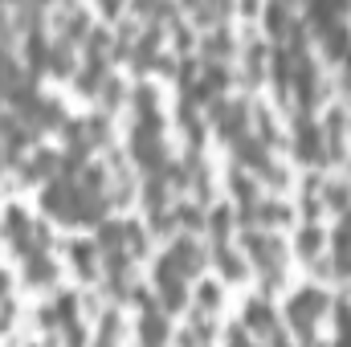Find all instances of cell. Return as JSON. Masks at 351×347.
Returning <instances> with one entry per match:
<instances>
[{
    "label": "cell",
    "instance_id": "1",
    "mask_svg": "<svg viewBox=\"0 0 351 347\" xmlns=\"http://www.w3.org/2000/svg\"><path fill=\"white\" fill-rule=\"evenodd\" d=\"M327 311V294L319 290V286H302L294 298H290V307H286V319H290V327L311 344V331H315V323H319V315Z\"/></svg>",
    "mask_w": 351,
    "mask_h": 347
},
{
    "label": "cell",
    "instance_id": "2",
    "mask_svg": "<svg viewBox=\"0 0 351 347\" xmlns=\"http://www.w3.org/2000/svg\"><path fill=\"white\" fill-rule=\"evenodd\" d=\"M213 123H217V131L225 135V139H245L250 135V115H245V106L241 102H213Z\"/></svg>",
    "mask_w": 351,
    "mask_h": 347
},
{
    "label": "cell",
    "instance_id": "3",
    "mask_svg": "<svg viewBox=\"0 0 351 347\" xmlns=\"http://www.w3.org/2000/svg\"><path fill=\"white\" fill-rule=\"evenodd\" d=\"M156 286H160V302H164V311H180V307L188 302L184 278H180L164 258H160V265H156Z\"/></svg>",
    "mask_w": 351,
    "mask_h": 347
},
{
    "label": "cell",
    "instance_id": "4",
    "mask_svg": "<svg viewBox=\"0 0 351 347\" xmlns=\"http://www.w3.org/2000/svg\"><path fill=\"white\" fill-rule=\"evenodd\" d=\"M294 156L302 160V164H319L327 152H323V131L302 115L298 119V131H294Z\"/></svg>",
    "mask_w": 351,
    "mask_h": 347
},
{
    "label": "cell",
    "instance_id": "5",
    "mask_svg": "<svg viewBox=\"0 0 351 347\" xmlns=\"http://www.w3.org/2000/svg\"><path fill=\"white\" fill-rule=\"evenodd\" d=\"M164 261L172 265L180 278H188V274H196L200 270V261H204V254H200V246L192 241V237H176L172 241V250L164 254Z\"/></svg>",
    "mask_w": 351,
    "mask_h": 347
},
{
    "label": "cell",
    "instance_id": "6",
    "mask_svg": "<svg viewBox=\"0 0 351 347\" xmlns=\"http://www.w3.org/2000/svg\"><path fill=\"white\" fill-rule=\"evenodd\" d=\"M245 327L254 331V335H278V315H274V307L265 302V298H254V302H245Z\"/></svg>",
    "mask_w": 351,
    "mask_h": 347
},
{
    "label": "cell",
    "instance_id": "7",
    "mask_svg": "<svg viewBox=\"0 0 351 347\" xmlns=\"http://www.w3.org/2000/svg\"><path fill=\"white\" fill-rule=\"evenodd\" d=\"M168 319L160 315V307L156 311H143V319H139V344L143 347H168Z\"/></svg>",
    "mask_w": 351,
    "mask_h": 347
},
{
    "label": "cell",
    "instance_id": "8",
    "mask_svg": "<svg viewBox=\"0 0 351 347\" xmlns=\"http://www.w3.org/2000/svg\"><path fill=\"white\" fill-rule=\"evenodd\" d=\"M25 58H29V78H37L45 66H49V45H45V33L41 29H29V37H25Z\"/></svg>",
    "mask_w": 351,
    "mask_h": 347
},
{
    "label": "cell",
    "instance_id": "9",
    "mask_svg": "<svg viewBox=\"0 0 351 347\" xmlns=\"http://www.w3.org/2000/svg\"><path fill=\"white\" fill-rule=\"evenodd\" d=\"M237 160H241L245 168H254V172L269 176V156H265V143H262V139H254V135H245V139L237 143Z\"/></svg>",
    "mask_w": 351,
    "mask_h": 347
},
{
    "label": "cell",
    "instance_id": "10",
    "mask_svg": "<svg viewBox=\"0 0 351 347\" xmlns=\"http://www.w3.org/2000/svg\"><path fill=\"white\" fill-rule=\"evenodd\" d=\"M294 246H298V254H302L306 261H315L319 258V250H323V229H319V225L298 229V241H294Z\"/></svg>",
    "mask_w": 351,
    "mask_h": 347
},
{
    "label": "cell",
    "instance_id": "11",
    "mask_svg": "<svg viewBox=\"0 0 351 347\" xmlns=\"http://www.w3.org/2000/svg\"><path fill=\"white\" fill-rule=\"evenodd\" d=\"M21 82H25V78H21V70H16V62H12V58L0 49V98L8 102V94L21 86Z\"/></svg>",
    "mask_w": 351,
    "mask_h": 347
},
{
    "label": "cell",
    "instance_id": "12",
    "mask_svg": "<svg viewBox=\"0 0 351 347\" xmlns=\"http://www.w3.org/2000/svg\"><path fill=\"white\" fill-rule=\"evenodd\" d=\"M25 278H29L33 286L49 282V278H53V265H49V254H29V258H25Z\"/></svg>",
    "mask_w": 351,
    "mask_h": 347
},
{
    "label": "cell",
    "instance_id": "13",
    "mask_svg": "<svg viewBox=\"0 0 351 347\" xmlns=\"http://www.w3.org/2000/svg\"><path fill=\"white\" fill-rule=\"evenodd\" d=\"M94 254H98V246H90V241H74L70 246V258H74V270H82V274H94Z\"/></svg>",
    "mask_w": 351,
    "mask_h": 347
},
{
    "label": "cell",
    "instance_id": "14",
    "mask_svg": "<svg viewBox=\"0 0 351 347\" xmlns=\"http://www.w3.org/2000/svg\"><path fill=\"white\" fill-rule=\"evenodd\" d=\"M229 208H213V217H208V229H213V241L217 246H225V237H229Z\"/></svg>",
    "mask_w": 351,
    "mask_h": 347
},
{
    "label": "cell",
    "instance_id": "15",
    "mask_svg": "<svg viewBox=\"0 0 351 347\" xmlns=\"http://www.w3.org/2000/svg\"><path fill=\"white\" fill-rule=\"evenodd\" d=\"M217 258H221V270H225V278H241V258H237L229 246H217Z\"/></svg>",
    "mask_w": 351,
    "mask_h": 347
},
{
    "label": "cell",
    "instance_id": "16",
    "mask_svg": "<svg viewBox=\"0 0 351 347\" xmlns=\"http://www.w3.org/2000/svg\"><path fill=\"white\" fill-rule=\"evenodd\" d=\"M196 298H200V307H204V311H213V307L221 302V286H217V282H200Z\"/></svg>",
    "mask_w": 351,
    "mask_h": 347
},
{
    "label": "cell",
    "instance_id": "17",
    "mask_svg": "<svg viewBox=\"0 0 351 347\" xmlns=\"http://www.w3.org/2000/svg\"><path fill=\"white\" fill-rule=\"evenodd\" d=\"M94 347H114V315H106V319H102V327H98V339H94Z\"/></svg>",
    "mask_w": 351,
    "mask_h": 347
},
{
    "label": "cell",
    "instance_id": "18",
    "mask_svg": "<svg viewBox=\"0 0 351 347\" xmlns=\"http://www.w3.org/2000/svg\"><path fill=\"white\" fill-rule=\"evenodd\" d=\"M327 204L331 208H348V188L343 184H327Z\"/></svg>",
    "mask_w": 351,
    "mask_h": 347
},
{
    "label": "cell",
    "instance_id": "19",
    "mask_svg": "<svg viewBox=\"0 0 351 347\" xmlns=\"http://www.w3.org/2000/svg\"><path fill=\"white\" fill-rule=\"evenodd\" d=\"M225 347H254V344H250V335L241 331V323H237V327H229V344H225Z\"/></svg>",
    "mask_w": 351,
    "mask_h": 347
},
{
    "label": "cell",
    "instance_id": "20",
    "mask_svg": "<svg viewBox=\"0 0 351 347\" xmlns=\"http://www.w3.org/2000/svg\"><path fill=\"white\" fill-rule=\"evenodd\" d=\"M4 294H8V274L0 270V302H4Z\"/></svg>",
    "mask_w": 351,
    "mask_h": 347
}]
</instances>
